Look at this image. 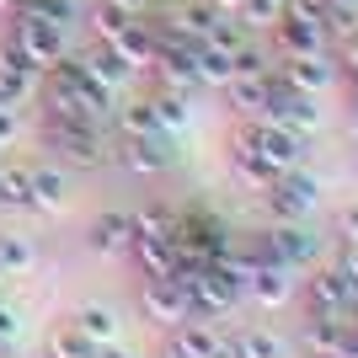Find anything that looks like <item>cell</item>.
Returning a JSON list of instances; mask_svg holds the SVG:
<instances>
[{
    "instance_id": "d6986e66",
    "label": "cell",
    "mask_w": 358,
    "mask_h": 358,
    "mask_svg": "<svg viewBox=\"0 0 358 358\" xmlns=\"http://www.w3.org/2000/svg\"><path fill=\"white\" fill-rule=\"evenodd\" d=\"M145 268V278H171L177 273V241L171 236H134V252H129Z\"/></svg>"
},
{
    "instance_id": "9c48e42d",
    "label": "cell",
    "mask_w": 358,
    "mask_h": 358,
    "mask_svg": "<svg viewBox=\"0 0 358 358\" xmlns=\"http://www.w3.org/2000/svg\"><path fill=\"white\" fill-rule=\"evenodd\" d=\"M118 161L129 166V171H139V177L171 171V166H177V134H171V129H155V134H129V145H123Z\"/></svg>"
},
{
    "instance_id": "f546056e",
    "label": "cell",
    "mask_w": 358,
    "mask_h": 358,
    "mask_svg": "<svg viewBox=\"0 0 358 358\" xmlns=\"http://www.w3.org/2000/svg\"><path fill=\"white\" fill-rule=\"evenodd\" d=\"M0 268H6V278L32 273L38 268V246H32L27 236H0Z\"/></svg>"
},
{
    "instance_id": "44dd1931",
    "label": "cell",
    "mask_w": 358,
    "mask_h": 358,
    "mask_svg": "<svg viewBox=\"0 0 358 358\" xmlns=\"http://www.w3.org/2000/svg\"><path fill=\"white\" fill-rule=\"evenodd\" d=\"M230 166H236V177L246 182V187H262V193H268V187H273V177H278V171H273V166L262 161V155H257V145L246 139V129H241V134L230 139Z\"/></svg>"
},
{
    "instance_id": "83f0119b",
    "label": "cell",
    "mask_w": 358,
    "mask_h": 358,
    "mask_svg": "<svg viewBox=\"0 0 358 358\" xmlns=\"http://www.w3.org/2000/svg\"><path fill=\"white\" fill-rule=\"evenodd\" d=\"M150 107H155V123L161 129H187V118H193V96H182V91H155L150 96Z\"/></svg>"
},
{
    "instance_id": "e0dca14e",
    "label": "cell",
    "mask_w": 358,
    "mask_h": 358,
    "mask_svg": "<svg viewBox=\"0 0 358 358\" xmlns=\"http://www.w3.org/2000/svg\"><path fill=\"white\" fill-rule=\"evenodd\" d=\"M246 294L257 299V305H268V310H278V305H289L294 299V268H284V262H273V257H262L252 273V289Z\"/></svg>"
},
{
    "instance_id": "4fadbf2b",
    "label": "cell",
    "mask_w": 358,
    "mask_h": 358,
    "mask_svg": "<svg viewBox=\"0 0 358 358\" xmlns=\"http://www.w3.org/2000/svg\"><path fill=\"white\" fill-rule=\"evenodd\" d=\"M348 327H353V315H321L310 310L305 331H299V348L310 358H348Z\"/></svg>"
},
{
    "instance_id": "ee69618b",
    "label": "cell",
    "mask_w": 358,
    "mask_h": 358,
    "mask_svg": "<svg viewBox=\"0 0 358 358\" xmlns=\"http://www.w3.org/2000/svg\"><path fill=\"white\" fill-rule=\"evenodd\" d=\"M214 11H241V0H209Z\"/></svg>"
},
{
    "instance_id": "ab89813d",
    "label": "cell",
    "mask_w": 358,
    "mask_h": 358,
    "mask_svg": "<svg viewBox=\"0 0 358 358\" xmlns=\"http://www.w3.org/2000/svg\"><path fill=\"white\" fill-rule=\"evenodd\" d=\"M96 358H134V348H123V343H102V348H96Z\"/></svg>"
},
{
    "instance_id": "9a60e30c",
    "label": "cell",
    "mask_w": 358,
    "mask_h": 358,
    "mask_svg": "<svg viewBox=\"0 0 358 358\" xmlns=\"http://www.w3.org/2000/svg\"><path fill=\"white\" fill-rule=\"evenodd\" d=\"M91 252H102V257H129L134 252V214H118V209H107L91 220Z\"/></svg>"
},
{
    "instance_id": "ffe728a7",
    "label": "cell",
    "mask_w": 358,
    "mask_h": 358,
    "mask_svg": "<svg viewBox=\"0 0 358 358\" xmlns=\"http://www.w3.org/2000/svg\"><path fill=\"white\" fill-rule=\"evenodd\" d=\"M224 11H214L209 0H177L171 6V16H166V27H177L182 38H198V43H209L214 22H220Z\"/></svg>"
},
{
    "instance_id": "7a4b0ae2",
    "label": "cell",
    "mask_w": 358,
    "mask_h": 358,
    "mask_svg": "<svg viewBox=\"0 0 358 358\" xmlns=\"http://www.w3.org/2000/svg\"><path fill=\"white\" fill-rule=\"evenodd\" d=\"M6 43H11L27 64H38L43 75L54 70V64L70 59V27H54V22H43V16H32V11H16L11 16Z\"/></svg>"
},
{
    "instance_id": "2e32d148",
    "label": "cell",
    "mask_w": 358,
    "mask_h": 358,
    "mask_svg": "<svg viewBox=\"0 0 358 358\" xmlns=\"http://www.w3.org/2000/svg\"><path fill=\"white\" fill-rule=\"evenodd\" d=\"M273 43H278V59H289V54H327V32L315 27V22H299V16H278L273 22Z\"/></svg>"
},
{
    "instance_id": "d6a6232c",
    "label": "cell",
    "mask_w": 358,
    "mask_h": 358,
    "mask_svg": "<svg viewBox=\"0 0 358 358\" xmlns=\"http://www.w3.org/2000/svg\"><path fill=\"white\" fill-rule=\"evenodd\" d=\"M177 230V214L161 209V203H145V209H134V236H171Z\"/></svg>"
},
{
    "instance_id": "6da1fadb",
    "label": "cell",
    "mask_w": 358,
    "mask_h": 358,
    "mask_svg": "<svg viewBox=\"0 0 358 358\" xmlns=\"http://www.w3.org/2000/svg\"><path fill=\"white\" fill-rule=\"evenodd\" d=\"M43 102H48V118L96 123V129H102V123L113 118V102H118V96L102 91L75 59H64V64H54V70L43 75Z\"/></svg>"
},
{
    "instance_id": "7c38bea8",
    "label": "cell",
    "mask_w": 358,
    "mask_h": 358,
    "mask_svg": "<svg viewBox=\"0 0 358 358\" xmlns=\"http://www.w3.org/2000/svg\"><path fill=\"white\" fill-rule=\"evenodd\" d=\"M70 59L80 64V70H86V75H91V80H96L102 91H113V96H118V91H129V80L139 75V70H134L129 59H123V54H118L113 43H96V48H86V54H70Z\"/></svg>"
},
{
    "instance_id": "ba28073f",
    "label": "cell",
    "mask_w": 358,
    "mask_h": 358,
    "mask_svg": "<svg viewBox=\"0 0 358 358\" xmlns=\"http://www.w3.org/2000/svg\"><path fill=\"white\" fill-rule=\"evenodd\" d=\"M305 299L321 315H358V284L343 268H321L315 278H305Z\"/></svg>"
},
{
    "instance_id": "ac0fdd59",
    "label": "cell",
    "mask_w": 358,
    "mask_h": 358,
    "mask_svg": "<svg viewBox=\"0 0 358 358\" xmlns=\"http://www.w3.org/2000/svg\"><path fill=\"white\" fill-rule=\"evenodd\" d=\"M224 96H230V107H236L241 118H262L268 102H273V75H230Z\"/></svg>"
},
{
    "instance_id": "8992f818",
    "label": "cell",
    "mask_w": 358,
    "mask_h": 358,
    "mask_svg": "<svg viewBox=\"0 0 358 358\" xmlns=\"http://www.w3.org/2000/svg\"><path fill=\"white\" fill-rule=\"evenodd\" d=\"M315 246H321V241L310 236V230H305V220H273V230L268 236H262V252L257 257H273V262H284V268H310L315 262Z\"/></svg>"
},
{
    "instance_id": "d4e9b609",
    "label": "cell",
    "mask_w": 358,
    "mask_h": 358,
    "mask_svg": "<svg viewBox=\"0 0 358 358\" xmlns=\"http://www.w3.org/2000/svg\"><path fill=\"white\" fill-rule=\"evenodd\" d=\"M0 209H32V166H0Z\"/></svg>"
},
{
    "instance_id": "7dc6e473",
    "label": "cell",
    "mask_w": 358,
    "mask_h": 358,
    "mask_svg": "<svg viewBox=\"0 0 358 358\" xmlns=\"http://www.w3.org/2000/svg\"><path fill=\"white\" fill-rule=\"evenodd\" d=\"M348 75H353V91H358V64H348Z\"/></svg>"
},
{
    "instance_id": "4dcf8cb0",
    "label": "cell",
    "mask_w": 358,
    "mask_h": 358,
    "mask_svg": "<svg viewBox=\"0 0 358 358\" xmlns=\"http://www.w3.org/2000/svg\"><path fill=\"white\" fill-rule=\"evenodd\" d=\"M193 64H198V80H203V86H224V80L236 75V64H230V54H224V48H214V43H198Z\"/></svg>"
},
{
    "instance_id": "7402d4cb",
    "label": "cell",
    "mask_w": 358,
    "mask_h": 358,
    "mask_svg": "<svg viewBox=\"0 0 358 358\" xmlns=\"http://www.w3.org/2000/svg\"><path fill=\"white\" fill-rule=\"evenodd\" d=\"M113 48H118L134 70H150V64H155V54H161V38H155V27H150V22H129V27L113 38Z\"/></svg>"
},
{
    "instance_id": "3957f363",
    "label": "cell",
    "mask_w": 358,
    "mask_h": 358,
    "mask_svg": "<svg viewBox=\"0 0 358 358\" xmlns=\"http://www.w3.org/2000/svg\"><path fill=\"white\" fill-rule=\"evenodd\" d=\"M43 145L59 150L70 166H102L107 145L96 123H70V118H43Z\"/></svg>"
},
{
    "instance_id": "bcb514c9",
    "label": "cell",
    "mask_w": 358,
    "mask_h": 358,
    "mask_svg": "<svg viewBox=\"0 0 358 358\" xmlns=\"http://www.w3.org/2000/svg\"><path fill=\"white\" fill-rule=\"evenodd\" d=\"M22 11V0H0V16H16Z\"/></svg>"
},
{
    "instance_id": "8d00e7d4",
    "label": "cell",
    "mask_w": 358,
    "mask_h": 358,
    "mask_svg": "<svg viewBox=\"0 0 358 358\" xmlns=\"http://www.w3.org/2000/svg\"><path fill=\"white\" fill-rule=\"evenodd\" d=\"M16 129H22V123H16V107H6V102H0V145H11V139H16Z\"/></svg>"
},
{
    "instance_id": "f6af8a7d",
    "label": "cell",
    "mask_w": 358,
    "mask_h": 358,
    "mask_svg": "<svg viewBox=\"0 0 358 358\" xmlns=\"http://www.w3.org/2000/svg\"><path fill=\"white\" fill-rule=\"evenodd\" d=\"M331 11H358V0H327Z\"/></svg>"
},
{
    "instance_id": "603a6c76",
    "label": "cell",
    "mask_w": 358,
    "mask_h": 358,
    "mask_svg": "<svg viewBox=\"0 0 358 358\" xmlns=\"http://www.w3.org/2000/svg\"><path fill=\"white\" fill-rule=\"evenodd\" d=\"M220 343L224 337L214 331V321H203V315H187L182 327H171V348H177L182 358H209Z\"/></svg>"
},
{
    "instance_id": "5b68a950",
    "label": "cell",
    "mask_w": 358,
    "mask_h": 358,
    "mask_svg": "<svg viewBox=\"0 0 358 358\" xmlns=\"http://www.w3.org/2000/svg\"><path fill=\"white\" fill-rule=\"evenodd\" d=\"M246 139L257 145V155L273 166V171H294L305 161V134L284 129V123H268V118H246Z\"/></svg>"
},
{
    "instance_id": "d590c367",
    "label": "cell",
    "mask_w": 358,
    "mask_h": 358,
    "mask_svg": "<svg viewBox=\"0 0 358 358\" xmlns=\"http://www.w3.org/2000/svg\"><path fill=\"white\" fill-rule=\"evenodd\" d=\"M337 236H343L348 246H358V203H348V209L337 214Z\"/></svg>"
},
{
    "instance_id": "f35d334b",
    "label": "cell",
    "mask_w": 358,
    "mask_h": 358,
    "mask_svg": "<svg viewBox=\"0 0 358 358\" xmlns=\"http://www.w3.org/2000/svg\"><path fill=\"white\" fill-rule=\"evenodd\" d=\"M337 268H343L348 278L358 284V246H348V241H343V262H337Z\"/></svg>"
},
{
    "instance_id": "484cf974",
    "label": "cell",
    "mask_w": 358,
    "mask_h": 358,
    "mask_svg": "<svg viewBox=\"0 0 358 358\" xmlns=\"http://www.w3.org/2000/svg\"><path fill=\"white\" fill-rule=\"evenodd\" d=\"M48 358H96V343L75 321H64V327L48 331Z\"/></svg>"
},
{
    "instance_id": "836d02e7",
    "label": "cell",
    "mask_w": 358,
    "mask_h": 358,
    "mask_svg": "<svg viewBox=\"0 0 358 358\" xmlns=\"http://www.w3.org/2000/svg\"><path fill=\"white\" fill-rule=\"evenodd\" d=\"M230 64H236V75H273V59L252 43V38H246V43L230 54Z\"/></svg>"
},
{
    "instance_id": "30bf717a",
    "label": "cell",
    "mask_w": 358,
    "mask_h": 358,
    "mask_svg": "<svg viewBox=\"0 0 358 358\" xmlns=\"http://www.w3.org/2000/svg\"><path fill=\"white\" fill-rule=\"evenodd\" d=\"M38 91H43V70L27 64L11 43H0V102L22 113L27 102H38Z\"/></svg>"
},
{
    "instance_id": "681fc988",
    "label": "cell",
    "mask_w": 358,
    "mask_h": 358,
    "mask_svg": "<svg viewBox=\"0 0 358 358\" xmlns=\"http://www.w3.org/2000/svg\"><path fill=\"white\" fill-rule=\"evenodd\" d=\"M0 278H6V268H0Z\"/></svg>"
},
{
    "instance_id": "1f68e13d",
    "label": "cell",
    "mask_w": 358,
    "mask_h": 358,
    "mask_svg": "<svg viewBox=\"0 0 358 358\" xmlns=\"http://www.w3.org/2000/svg\"><path fill=\"white\" fill-rule=\"evenodd\" d=\"M129 22H139V16H129L123 6H113V0H96V6H91V32H96V43H113Z\"/></svg>"
},
{
    "instance_id": "74e56055",
    "label": "cell",
    "mask_w": 358,
    "mask_h": 358,
    "mask_svg": "<svg viewBox=\"0 0 358 358\" xmlns=\"http://www.w3.org/2000/svg\"><path fill=\"white\" fill-rule=\"evenodd\" d=\"M16 331H22V321H16V310H6V305H0V343H11Z\"/></svg>"
},
{
    "instance_id": "277c9868",
    "label": "cell",
    "mask_w": 358,
    "mask_h": 358,
    "mask_svg": "<svg viewBox=\"0 0 358 358\" xmlns=\"http://www.w3.org/2000/svg\"><path fill=\"white\" fill-rule=\"evenodd\" d=\"M315 203H321V182L310 177V171H278V177H273V187H268V214L273 220H305V214L315 209Z\"/></svg>"
},
{
    "instance_id": "e575fe53",
    "label": "cell",
    "mask_w": 358,
    "mask_h": 358,
    "mask_svg": "<svg viewBox=\"0 0 358 358\" xmlns=\"http://www.w3.org/2000/svg\"><path fill=\"white\" fill-rule=\"evenodd\" d=\"M161 123H155V107L150 102H134V107H123V134H155Z\"/></svg>"
},
{
    "instance_id": "7bdbcfd3",
    "label": "cell",
    "mask_w": 358,
    "mask_h": 358,
    "mask_svg": "<svg viewBox=\"0 0 358 358\" xmlns=\"http://www.w3.org/2000/svg\"><path fill=\"white\" fill-rule=\"evenodd\" d=\"M348 134L358 139V91H353V113H348Z\"/></svg>"
},
{
    "instance_id": "c3c4849f",
    "label": "cell",
    "mask_w": 358,
    "mask_h": 358,
    "mask_svg": "<svg viewBox=\"0 0 358 358\" xmlns=\"http://www.w3.org/2000/svg\"><path fill=\"white\" fill-rule=\"evenodd\" d=\"M161 358H182V353H177V348H166V353H161Z\"/></svg>"
},
{
    "instance_id": "f1b7e54d",
    "label": "cell",
    "mask_w": 358,
    "mask_h": 358,
    "mask_svg": "<svg viewBox=\"0 0 358 358\" xmlns=\"http://www.w3.org/2000/svg\"><path fill=\"white\" fill-rule=\"evenodd\" d=\"M32 209H64V171L54 166H32Z\"/></svg>"
},
{
    "instance_id": "4316f807",
    "label": "cell",
    "mask_w": 358,
    "mask_h": 358,
    "mask_svg": "<svg viewBox=\"0 0 358 358\" xmlns=\"http://www.w3.org/2000/svg\"><path fill=\"white\" fill-rule=\"evenodd\" d=\"M230 348H236L241 358H284L289 353L284 337L268 331V327H252V331H241V337H230Z\"/></svg>"
},
{
    "instance_id": "b9f144b4",
    "label": "cell",
    "mask_w": 358,
    "mask_h": 358,
    "mask_svg": "<svg viewBox=\"0 0 358 358\" xmlns=\"http://www.w3.org/2000/svg\"><path fill=\"white\" fill-rule=\"evenodd\" d=\"M209 358H241V353H236V348H230V337H224V343H220V348H214V353H209Z\"/></svg>"
},
{
    "instance_id": "cb8c5ba5",
    "label": "cell",
    "mask_w": 358,
    "mask_h": 358,
    "mask_svg": "<svg viewBox=\"0 0 358 358\" xmlns=\"http://www.w3.org/2000/svg\"><path fill=\"white\" fill-rule=\"evenodd\" d=\"M75 327L86 331L96 348L123 337V321H118V310H113V305H80V310H75Z\"/></svg>"
},
{
    "instance_id": "52a82bcc",
    "label": "cell",
    "mask_w": 358,
    "mask_h": 358,
    "mask_svg": "<svg viewBox=\"0 0 358 358\" xmlns=\"http://www.w3.org/2000/svg\"><path fill=\"white\" fill-rule=\"evenodd\" d=\"M262 118H268V123H284V129H294V134H315V129H321V107H315L310 91H294L289 80L273 75V102H268Z\"/></svg>"
},
{
    "instance_id": "5bb4252c",
    "label": "cell",
    "mask_w": 358,
    "mask_h": 358,
    "mask_svg": "<svg viewBox=\"0 0 358 358\" xmlns=\"http://www.w3.org/2000/svg\"><path fill=\"white\" fill-rule=\"evenodd\" d=\"M273 75H278V80H289L294 91H310V96H321V91L337 80V64H331L327 54H289V59L273 64Z\"/></svg>"
},
{
    "instance_id": "8fae6325",
    "label": "cell",
    "mask_w": 358,
    "mask_h": 358,
    "mask_svg": "<svg viewBox=\"0 0 358 358\" xmlns=\"http://www.w3.org/2000/svg\"><path fill=\"white\" fill-rule=\"evenodd\" d=\"M139 305H145V315L161 321V327H182V321L193 315V299H187V284H182V278H145Z\"/></svg>"
},
{
    "instance_id": "60d3db41",
    "label": "cell",
    "mask_w": 358,
    "mask_h": 358,
    "mask_svg": "<svg viewBox=\"0 0 358 358\" xmlns=\"http://www.w3.org/2000/svg\"><path fill=\"white\" fill-rule=\"evenodd\" d=\"M113 6H123V11H129V16H145L150 6H155V0H113Z\"/></svg>"
}]
</instances>
